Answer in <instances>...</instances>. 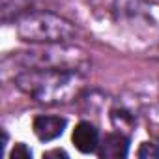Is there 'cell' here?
I'll return each mask as SVG.
<instances>
[{
    "label": "cell",
    "mask_w": 159,
    "mask_h": 159,
    "mask_svg": "<svg viewBox=\"0 0 159 159\" xmlns=\"http://www.w3.org/2000/svg\"><path fill=\"white\" fill-rule=\"evenodd\" d=\"M71 83L73 77L69 73L52 69L30 71L17 79V84L39 101H56V98H62V88H66Z\"/></svg>",
    "instance_id": "cell-1"
},
{
    "label": "cell",
    "mask_w": 159,
    "mask_h": 159,
    "mask_svg": "<svg viewBox=\"0 0 159 159\" xmlns=\"http://www.w3.org/2000/svg\"><path fill=\"white\" fill-rule=\"evenodd\" d=\"M19 34L23 39L28 41H64L75 34L69 23L49 15H30L19 23Z\"/></svg>",
    "instance_id": "cell-2"
},
{
    "label": "cell",
    "mask_w": 159,
    "mask_h": 159,
    "mask_svg": "<svg viewBox=\"0 0 159 159\" xmlns=\"http://www.w3.org/2000/svg\"><path fill=\"white\" fill-rule=\"evenodd\" d=\"M66 118L60 116H38L34 120V133L38 135L39 140H52L64 133L66 127Z\"/></svg>",
    "instance_id": "cell-3"
},
{
    "label": "cell",
    "mask_w": 159,
    "mask_h": 159,
    "mask_svg": "<svg viewBox=\"0 0 159 159\" xmlns=\"http://www.w3.org/2000/svg\"><path fill=\"white\" fill-rule=\"evenodd\" d=\"M73 144L77 146L79 152L92 153L98 148V129L88 122L79 124L73 131Z\"/></svg>",
    "instance_id": "cell-4"
},
{
    "label": "cell",
    "mask_w": 159,
    "mask_h": 159,
    "mask_svg": "<svg viewBox=\"0 0 159 159\" xmlns=\"http://www.w3.org/2000/svg\"><path fill=\"white\" fill-rule=\"evenodd\" d=\"M127 148H129V142H127V139L124 135L111 133L101 142L99 157H105V159H120V157H125L127 155Z\"/></svg>",
    "instance_id": "cell-5"
},
{
    "label": "cell",
    "mask_w": 159,
    "mask_h": 159,
    "mask_svg": "<svg viewBox=\"0 0 159 159\" xmlns=\"http://www.w3.org/2000/svg\"><path fill=\"white\" fill-rule=\"evenodd\" d=\"M139 157L140 159H157L159 157V148L155 146V144H142L140 146V150H139Z\"/></svg>",
    "instance_id": "cell-6"
},
{
    "label": "cell",
    "mask_w": 159,
    "mask_h": 159,
    "mask_svg": "<svg viewBox=\"0 0 159 159\" xmlns=\"http://www.w3.org/2000/svg\"><path fill=\"white\" fill-rule=\"evenodd\" d=\"M30 157H32V152L25 144H17L11 152V159H30Z\"/></svg>",
    "instance_id": "cell-7"
},
{
    "label": "cell",
    "mask_w": 159,
    "mask_h": 159,
    "mask_svg": "<svg viewBox=\"0 0 159 159\" xmlns=\"http://www.w3.org/2000/svg\"><path fill=\"white\" fill-rule=\"evenodd\" d=\"M52 155H60V157H67V153H66V152H58V150H54V152H49V153H45V157H52Z\"/></svg>",
    "instance_id": "cell-8"
}]
</instances>
